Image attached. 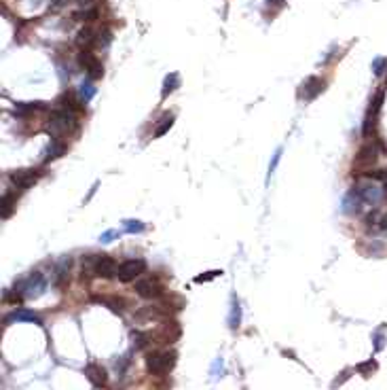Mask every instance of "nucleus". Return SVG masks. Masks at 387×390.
<instances>
[{
    "instance_id": "1",
    "label": "nucleus",
    "mask_w": 387,
    "mask_h": 390,
    "mask_svg": "<svg viewBox=\"0 0 387 390\" xmlns=\"http://www.w3.org/2000/svg\"><path fill=\"white\" fill-rule=\"evenodd\" d=\"M176 360H178V354L176 350H155V352H148L146 354V369L150 376H165L169 374L174 367H176Z\"/></svg>"
},
{
    "instance_id": "2",
    "label": "nucleus",
    "mask_w": 387,
    "mask_h": 390,
    "mask_svg": "<svg viewBox=\"0 0 387 390\" xmlns=\"http://www.w3.org/2000/svg\"><path fill=\"white\" fill-rule=\"evenodd\" d=\"M83 265H85V270L91 268V272L95 274V276H100L104 280H110V278H114L116 274H119V265H116V261L112 259V256H108V254L83 256Z\"/></svg>"
},
{
    "instance_id": "3",
    "label": "nucleus",
    "mask_w": 387,
    "mask_h": 390,
    "mask_svg": "<svg viewBox=\"0 0 387 390\" xmlns=\"http://www.w3.org/2000/svg\"><path fill=\"white\" fill-rule=\"evenodd\" d=\"M47 126H49L51 132H55L57 136H68L76 130V117H74V112L57 106L55 110H51Z\"/></svg>"
},
{
    "instance_id": "4",
    "label": "nucleus",
    "mask_w": 387,
    "mask_h": 390,
    "mask_svg": "<svg viewBox=\"0 0 387 390\" xmlns=\"http://www.w3.org/2000/svg\"><path fill=\"white\" fill-rule=\"evenodd\" d=\"M383 98H385V92H377L373 102L368 104L366 117H364V123H362V136H366V138H373L377 134V126H379V108L383 104Z\"/></svg>"
},
{
    "instance_id": "5",
    "label": "nucleus",
    "mask_w": 387,
    "mask_h": 390,
    "mask_svg": "<svg viewBox=\"0 0 387 390\" xmlns=\"http://www.w3.org/2000/svg\"><path fill=\"white\" fill-rule=\"evenodd\" d=\"M144 270H146V263H144L142 259H125L119 265L116 278H119V282H123V284H127V282H131V280H138Z\"/></svg>"
},
{
    "instance_id": "6",
    "label": "nucleus",
    "mask_w": 387,
    "mask_h": 390,
    "mask_svg": "<svg viewBox=\"0 0 387 390\" xmlns=\"http://www.w3.org/2000/svg\"><path fill=\"white\" fill-rule=\"evenodd\" d=\"M44 290H47V280H44V276H42V274H38V272L30 274V276L25 278L21 282V286H19V292L23 297H28V299L42 295Z\"/></svg>"
},
{
    "instance_id": "7",
    "label": "nucleus",
    "mask_w": 387,
    "mask_h": 390,
    "mask_svg": "<svg viewBox=\"0 0 387 390\" xmlns=\"http://www.w3.org/2000/svg\"><path fill=\"white\" fill-rule=\"evenodd\" d=\"M38 180H40V170H38V168H25V170H15L11 174V182L19 191L32 189Z\"/></svg>"
},
{
    "instance_id": "8",
    "label": "nucleus",
    "mask_w": 387,
    "mask_h": 390,
    "mask_svg": "<svg viewBox=\"0 0 387 390\" xmlns=\"http://www.w3.org/2000/svg\"><path fill=\"white\" fill-rule=\"evenodd\" d=\"M379 150H383V146H381V142H377V140H371V142L362 144L356 155V164L358 166H373L377 159H379Z\"/></svg>"
},
{
    "instance_id": "9",
    "label": "nucleus",
    "mask_w": 387,
    "mask_h": 390,
    "mask_svg": "<svg viewBox=\"0 0 387 390\" xmlns=\"http://www.w3.org/2000/svg\"><path fill=\"white\" fill-rule=\"evenodd\" d=\"M136 292L142 299H157L161 295V284L155 276H146L136 282Z\"/></svg>"
},
{
    "instance_id": "10",
    "label": "nucleus",
    "mask_w": 387,
    "mask_h": 390,
    "mask_svg": "<svg viewBox=\"0 0 387 390\" xmlns=\"http://www.w3.org/2000/svg\"><path fill=\"white\" fill-rule=\"evenodd\" d=\"M326 90V81L324 78H320V76H309L307 81H305L303 85H301V98L303 100H316V98Z\"/></svg>"
},
{
    "instance_id": "11",
    "label": "nucleus",
    "mask_w": 387,
    "mask_h": 390,
    "mask_svg": "<svg viewBox=\"0 0 387 390\" xmlns=\"http://www.w3.org/2000/svg\"><path fill=\"white\" fill-rule=\"evenodd\" d=\"M85 376H87V380H89V382H91L95 388H102V386H106V382H108V371H106L102 365H97V362H89L87 369H85Z\"/></svg>"
},
{
    "instance_id": "12",
    "label": "nucleus",
    "mask_w": 387,
    "mask_h": 390,
    "mask_svg": "<svg viewBox=\"0 0 387 390\" xmlns=\"http://www.w3.org/2000/svg\"><path fill=\"white\" fill-rule=\"evenodd\" d=\"M362 198H360V193L358 189H352L345 198H343V210L347 212V214H358L360 208H362Z\"/></svg>"
},
{
    "instance_id": "13",
    "label": "nucleus",
    "mask_w": 387,
    "mask_h": 390,
    "mask_svg": "<svg viewBox=\"0 0 387 390\" xmlns=\"http://www.w3.org/2000/svg\"><path fill=\"white\" fill-rule=\"evenodd\" d=\"M97 34H100V32H97L93 26H83V28L78 30V34H76V42L80 47H91L93 42L97 45Z\"/></svg>"
},
{
    "instance_id": "14",
    "label": "nucleus",
    "mask_w": 387,
    "mask_h": 390,
    "mask_svg": "<svg viewBox=\"0 0 387 390\" xmlns=\"http://www.w3.org/2000/svg\"><path fill=\"white\" fill-rule=\"evenodd\" d=\"M4 322H40V316L32 310H17L6 316Z\"/></svg>"
},
{
    "instance_id": "15",
    "label": "nucleus",
    "mask_w": 387,
    "mask_h": 390,
    "mask_svg": "<svg viewBox=\"0 0 387 390\" xmlns=\"http://www.w3.org/2000/svg\"><path fill=\"white\" fill-rule=\"evenodd\" d=\"M385 189H379V187H373V184H362V187L358 189L360 193V198H362L364 204H377L381 200V195H383Z\"/></svg>"
},
{
    "instance_id": "16",
    "label": "nucleus",
    "mask_w": 387,
    "mask_h": 390,
    "mask_svg": "<svg viewBox=\"0 0 387 390\" xmlns=\"http://www.w3.org/2000/svg\"><path fill=\"white\" fill-rule=\"evenodd\" d=\"M70 268H72L70 259H61L55 265V284L57 286H66L68 284V280H70Z\"/></svg>"
},
{
    "instance_id": "17",
    "label": "nucleus",
    "mask_w": 387,
    "mask_h": 390,
    "mask_svg": "<svg viewBox=\"0 0 387 390\" xmlns=\"http://www.w3.org/2000/svg\"><path fill=\"white\" fill-rule=\"evenodd\" d=\"M59 106H61V108H66V110H70V112L78 110V106H80L78 92H64L59 96Z\"/></svg>"
},
{
    "instance_id": "18",
    "label": "nucleus",
    "mask_w": 387,
    "mask_h": 390,
    "mask_svg": "<svg viewBox=\"0 0 387 390\" xmlns=\"http://www.w3.org/2000/svg\"><path fill=\"white\" fill-rule=\"evenodd\" d=\"M66 150H68V144L64 142V140H51V144L47 148V155H44V159H47V162H53V159L66 155Z\"/></svg>"
},
{
    "instance_id": "19",
    "label": "nucleus",
    "mask_w": 387,
    "mask_h": 390,
    "mask_svg": "<svg viewBox=\"0 0 387 390\" xmlns=\"http://www.w3.org/2000/svg\"><path fill=\"white\" fill-rule=\"evenodd\" d=\"M180 87V74L178 72H169L163 81V87H161V98H167L174 90Z\"/></svg>"
},
{
    "instance_id": "20",
    "label": "nucleus",
    "mask_w": 387,
    "mask_h": 390,
    "mask_svg": "<svg viewBox=\"0 0 387 390\" xmlns=\"http://www.w3.org/2000/svg\"><path fill=\"white\" fill-rule=\"evenodd\" d=\"M15 204H17V193L15 191H6L2 195V218H8L13 214Z\"/></svg>"
},
{
    "instance_id": "21",
    "label": "nucleus",
    "mask_w": 387,
    "mask_h": 390,
    "mask_svg": "<svg viewBox=\"0 0 387 390\" xmlns=\"http://www.w3.org/2000/svg\"><path fill=\"white\" fill-rule=\"evenodd\" d=\"M40 108H44V104L42 102H30V104H17L15 106V114L17 117H30V114H34L36 110H40Z\"/></svg>"
},
{
    "instance_id": "22",
    "label": "nucleus",
    "mask_w": 387,
    "mask_h": 390,
    "mask_svg": "<svg viewBox=\"0 0 387 390\" xmlns=\"http://www.w3.org/2000/svg\"><path fill=\"white\" fill-rule=\"evenodd\" d=\"M76 62H78V66L87 72V68L91 66V64H95L97 58L91 53V49H80V51H78V56H76Z\"/></svg>"
},
{
    "instance_id": "23",
    "label": "nucleus",
    "mask_w": 387,
    "mask_h": 390,
    "mask_svg": "<svg viewBox=\"0 0 387 390\" xmlns=\"http://www.w3.org/2000/svg\"><path fill=\"white\" fill-rule=\"evenodd\" d=\"M174 112H167L163 119H161L159 123H157V128H155V138H159V136H165L167 132H169V128L174 126Z\"/></svg>"
},
{
    "instance_id": "24",
    "label": "nucleus",
    "mask_w": 387,
    "mask_h": 390,
    "mask_svg": "<svg viewBox=\"0 0 387 390\" xmlns=\"http://www.w3.org/2000/svg\"><path fill=\"white\" fill-rule=\"evenodd\" d=\"M104 304L112 310V312H116V314H121L125 308H127V301H125L121 295H110L108 299H104Z\"/></svg>"
},
{
    "instance_id": "25",
    "label": "nucleus",
    "mask_w": 387,
    "mask_h": 390,
    "mask_svg": "<svg viewBox=\"0 0 387 390\" xmlns=\"http://www.w3.org/2000/svg\"><path fill=\"white\" fill-rule=\"evenodd\" d=\"M377 369H379V362H377L375 358H371V360H366V362H360V365L356 367V371H358V374L360 376H362V378H371L373 374H375V371Z\"/></svg>"
},
{
    "instance_id": "26",
    "label": "nucleus",
    "mask_w": 387,
    "mask_h": 390,
    "mask_svg": "<svg viewBox=\"0 0 387 390\" xmlns=\"http://www.w3.org/2000/svg\"><path fill=\"white\" fill-rule=\"evenodd\" d=\"M239 316H241V310H239V304H237L235 295H233V299H231V316H229V326H231V329H237V326H239Z\"/></svg>"
},
{
    "instance_id": "27",
    "label": "nucleus",
    "mask_w": 387,
    "mask_h": 390,
    "mask_svg": "<svg viewBox=\"0 0 387 390\" xmlns=\"http://www.w3.org/2000/svg\"><path fill=\"white\" fill-rule=\"evenodd\" d=\"M87 76H89V81H100V78L104 76V66H102L100 60L87 68Z\"/></svg>"
},
{
    "instance_id": "28",
    "label": "nucleus",
    "mask_w": 387,
    "mask_h": 390,
    "mask_svg": "<svg viewBox=\"0 0 387 390\" xmlns=\"http://www.w3.org/2000/svg\"><path fill=\"white\" fill-rule=\"evenodd\" d=\"M97 15H100V8H95V6H87L85 11H78V13H74L72 17H74V20H85V22H91V20H95Z\"/></svg>"
},
{
    "instance_id": "29",
    "label": "nucleus",
    "mask_w": 387,
    "mask_h": 390,
    "mask_svg": "<svg viewBox=\"0 0 387 390\" xmlns=\"http://www.w3.org/2000/svg\"><path fill=\"white\" fill-rule=\"evenodd\" d=\"M155 312H157L155 308H144V310H138L136 316H133V320L144 324V322H148V320H152V318H155Z\"/></svg>"
},
{
    "instance_id": "30",
    "label": "nucleus",
    "mask_w": 387,
    "mask_h": 390,
    "mask_svg": "<svg viewBox=\"0 0 387 390\" xmlns=\"http://www.w3.org/2000/svg\"><path fill=\"white\" fill-rule=\"evenodd\" d=\"M93 96H95V90H93L91 81H85L83 85L78 87V98H80V100H83V102H89Z\"/></svg>"
},
{
    "instance_id": "31",
    "label": "nucleus",
    "mask_w": 387,
    "mask_h": 390,
    "mask_svg": "<svg viewBox=\"0 0 387 390\" xmlns=\"http://www.w3.org/2000/svg\"><path fill=\"white\" fill-rule=\"evenodd\" d=\"M123 227H125V232H127V234H140V232L146 229V225H144L142 220H133V218L123 220Z\"/></svg>"
},
{
    "instance_id": "32",
    "label": "nucleus",
    "mask_w": 387,
    "mask_h": 390,
    "mask_svg": "<svg viewBox=\"0 0 387 390\" xmlns=\"http://www.w3.org/2000/svg\"><path fill=\"white\" fill-rule=\"evenodd\" d=\"M379 218H381L379 210H371V212H368V214L364 216V223H366V227L373 232V227H377V225H379Z\"/></svg>"
},
{
    "instance_id": "33",
    "label": "nucleus",
    "mask_w": 387,
    "mask_h": 390,
    "mask_svg": "<svg viewBox=\"0 0 387 390\" xmlns=\"http://www.w3.org/2000/svg\"><path fill=\"white\" fill-rule=\"evenodd\" d=\"M110 40H112V34L108 28H102L100 34H97V47H106V45H110Z\"/></svg>"
},
{
    "instance_id": "34",
    "label": "nucleus",
    "mask_w": 387,
    "mask_h": 390,
    "mask_svg": "<svg viewBox=\"0 0 387 390\" xmlns=\"http://www.w3.org/2000/svg\"><path fill=\"white\" fill-rule=\"evenodd\" d=\"M385 68H387V60L385 58H375V62H373V72L377 76H381L385 72Z\"/></svg>"
},
{
    "instance_id": "35",
    "label": "nucleus",
    "mask_w": 387,
    "mask_h": 390,
    "mask_svg": "<svg viewBox=\"0 0 387 390\" xmlns=\"http://www.w3.org/2000/svg\"><path fill=\"white\" fill-rule=\"evenodd\" d=\"M218 276H222V272H220V270L205 272V274H201V276H197V278H195V282H210L212 278H218Z\"/></svg>"
},
{
    "instance_id": "36",
    "label": "nucleus",
    "mask_w": 387,
    "mask_h": 390,
    "mask_svg": "<svg viewBox=\"0 0 387 390\" xmlns=\"http://www.w3.org/2000/svg\"><path fill=\"white\" fill-rule=\"evenodd\" d=\"M112 240H116V232H106V234L100 236V242H102V244L112 242Z\"/></svg>"
},
{
    "instance_id": "37",
    "label": "nucleus",
    "mask_w": 387,
    "mask_h": 390,
    "mask_svg": "<svg viewBox=\"0 0 387 390\" xmlns=\"http://www.w3.org/2000/svg\"><path fill=\"white\" fill-rule=\"evenodd\" d=\"M349 376H352V371H343V374H341V376L335 380V384H332V388L341 386V384H343V380H349Z\"/></svg>"
},
{
    "instance_id": "38",
    "label": "nucleus",
    "mask_w": 387,
    "mask_h": 390,
    "mask_svg": "<svg viewBox=\"0 0 387 390\" xmlns=\"http://www.w3.org/2000/svg\"><path fill=\"white\" fill-rule=\"evenodd\" d=\"M383 346H385V338H383V335H375V350L377 352L383 350Z\"/></svg>"
},
{
    "instance_id": "39",
    "label": "nucleus",
    "mask_w": 387,
    "mask_h": 390,
    "mask_svg": "<svg viewBox=\"0 0 387 390\" xmlns=\"http://www.w3.org/2000/svg\"><path fill=\"white\" fill-rule=\"evenodd\" d=\"M377 229H381V232H387V212H383L381 218H379V225H377Z\"/></svg>"
},
{
    "instance_id": "40",
    "label": "nucleus",
    "mask_w": 387,
    "mask_h": 390,
    "mask_svg": "<svg viewBox=\"0 0 387 390\" xmlns=\"http://www.w3.org/2000/svg\"><path fill=\"white\" fill-rule=\"evenodd\" d=\"M280 155H282V150H277L275 153V157H273V162H271V168H269V176L273 174V170H275V166H277V162H280Z\"/></svg>"
},
{
    "instance_id": "41",
    "label": "nucleus",
    "mask_w": 387,
    "mask_h": 390,
    "mask_svg": "<svg viewBox=\"0 0 387 390\" xmlns=\"http://www.w3.org/2000/svg\"><path fill=\"white\" fill-rule=\"evenodd\" d=\"M74 2H76V4H80V6H85V8H87V6H91V2H93V0H74Z\"/></svg>"
},
{
    "instance_id": "42",
    "label": "nucleus",
    "mask_w": 387,
    "mask_h": 390,
    "mask_svg": "<svg viewBox=\"0 0 387 390\" xmlns=\"http://www.w3.org/2000/svg\"><path fill=\"white\" fill-rule=\"evenodd\" d=\"M95 189H97V182H95V187H93L91 191H89V195H87V198H85V204H87L89 200H91V198H93V193H95Z\"/></svg>"
},
{
    "instance_id": "43",
    "label": "nucleus",
    "mask_w": 387,
    "mask_h": 390,
    "mask_svg": "<svg viewBox=\"0 0 387 390\" xmlns=\"http://www.w3.org/2000/svg\"><path fill=\"white\" fill-rule=\"evenodd\" d=\"M269 4H284V0H267Z\"/></svg>"
},
{
    "instance_id": "44",
    "label": "nucleus",
    "mask_w": 387,
    "mask_h": 390,
    "mask_svg": "<svg viewBox=\"0 0 387 390\" xmlns=\"http://www.w3.org/2000/svg\"><path fill=\"white\" fill-rule=\"evenodd\" d=\"M383 189H385V191H387V182H385V184H383Z\"/></svg>"
}]
</instances>
